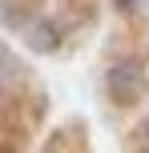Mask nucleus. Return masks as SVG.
Segmentation results:
<instances>
[{
	"label": "nucleus",
	"instance_id": "obj_1",
	"mask_svg": "<svg viewBox=\"0 0 149 153\" xmlns=\"http://www.w3.org/2000/svg\"><path fill=\"white\" fill-rule=\"evenodd\" d=\"M137 89H141V73H137V61H125L109 73V93L117 101H133Z\"/></svg>",
	"mask_w": 149,
	"mask_h": 153
},
{
	"label": "nucleus",
	"instance_id": "obj_2",
	"mask_svg": "<svg viewBox=\"0 0 149 153\" xmlns=\"http://www.w3.org/2000/svg\"><path fill=\"white\" fill-rule=\"evenodd\" d=\"M20 85V65H16V56H12V48L0 40V97H8V93Z\"/></svg>",
	"mask_w": 149,
	"mask_h": 153
},
{
	"label": "nucleus",
	"instance_id": "obj_3",
	"mask_svg": "<svg viewBox=\"0 0 149 153\" xmlns=\"http://www.w3.org/2000/svg\"><path fill=\"white\" fill-rule=\"evenodd\" d=\"M28 36H32V48H40V53H48V48H56V32H48L44 24H40V28H32Z\"/></svg>",
	"mask_w": 149,
	"mask_h": 153
},
{
	"label": "nucleus",
	"instance_id": "obj_4",
	"mask_svg": "<svg viewBox=\"0 0 149 153\" xmlns=\"http://www.w3.org/2000/svg\"><path fill=\"white\" fill-rule=\"evenodd\" d=\"M113 4H117L121 12H133V8H137V0H113Z\"/></svg>",
	"mask_w": 149,
	"mask_h": 153
},
{
	"label": "nucleus",
	"instance_id": "obj_5",
	"mask_svg": "<svg viewBox=\"0 0 149 153\" xmlns=\"http://www.w3.org/2000/svg\"><path fill=\"white\" fill-rule=\"evenodd\" d=\"M141 141L149 145V117H145V125H141Z\"/></svg>",
	"mask_w": 149,
	"mask_h": 153
}]
</instances>
